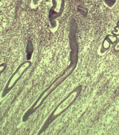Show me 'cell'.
I'll use <instances>...</instances> for the list:
<instances>
[{"mask_svg":"<svg viewBox=\"0 0 119 135\" xmlns=\"http://www.w3.org/2000/svg\"><path fill=\"white\" fill-rule=\"evenodd\" d=\"M113 49L115 52H119V38L117 39L116 42L115 44Z\"/></svg>","mask_w":119,"mask_h":135,"instance_id":"277c9868","label":"cell"},{"mask_svg":"<svg viewBox=\"0 0 119 135\" xmlns=\"http://www.w3.org/2000/svg\"><path fill=\"white\" fill-rule=\"evenodd\" d=\"M52 4L49 16L50 18L54 20L62 16L66 6V0H52Z\"/></svg>","mask_w":119,"mask_h":135,"instance_id":"6da1fadb","label":"cell"},{"mask_svg":"<svg viewBox=\"0 0 119 135\" xmlns=\"http://www.w3.org/2000/svg\"><path fill=\"white\" fill-rule=\"evenodd\" d=\"M110 42L107 38H105L103 41L102 44V49L104 51H107L109 49L111 46Z\"/></svg>","mask_w":119,"mask_h":135,"instance_id":"7a4b0ae2","label":"cell"},{"mask_svg":"<svg viewBox=\"0 0 119 135\" xmlns=\"http://www.w3.org/2000/svg\"><path fill=\"white\" fill-rule=\"evenodd\" d=\"M40 1V0H33V2H34V3L35 4H37V3H38Z\"/></svg>","mask_w":119,"mask_h":135,"instance_id":"5b68a950","label":"cell"},{"mask_svg":"<svg viewBox=\"0 0 119 135\" xmlns=\"http://www.w3.org/2000/svg\"><path fill=\"white\" fill-rule=\"evenodd\" d=\"M107 39L109 40L110 43L114 44L116 42L117 40V37L116 36L109 35L107 37Z\"/></svg>","mask_w":119,"mask_h":135,"instance_id":"3957f363","label":"cell"}]
</instances>
